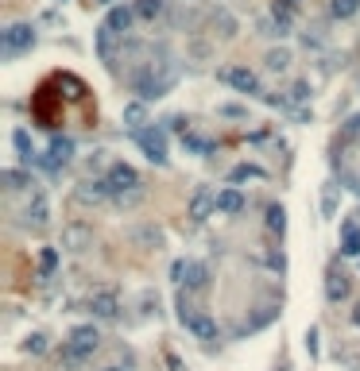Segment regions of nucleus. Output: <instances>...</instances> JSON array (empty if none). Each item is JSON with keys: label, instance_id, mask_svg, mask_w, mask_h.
Listing matches in <instances>:
<instances>
[{"label": "nucleus", "instance_id": "1", "mask_svg": "<svg viewBox=\"0 0 360 371\" xmlns=\"http://www.w3.org/2000/svg\"><path fill=\"white\" fill-rule=\"evenodd\" d=\"M175 78H178L175 62H170L167 54H159V62L151 59L132 73V89L140 93V101H155V97H163L170 86H175Z\"/></svg>", "mask_w": 360, "mask_h": 371}, {"label": "nucleus", "instance_id": "2", "mask_svg": "<svg viewBox=\"0 0 360 371\" xmlns=\"http://www.w3.org/2000/svg\"><path fill=\"white\" fill-rule=\"evenodd\" d=\"M101 344V333L93 325H78L74 333L62 341V367H81Z\"/></svg>", "mask_w": 360, "mask_h": 371}, {"label": "nucleus", "instance_id": "3", "mask_svg": "<svg viewBox=\"0 0 360 371\" xmlns=\"http://www.w3.org/2000/svg\"><path fill=\"white\" fill-rule=\"evenodd\" d=\"M178 321H182V325L190 329V333L198 336V341H217V321L209 317L206 310L194 306V302L186 298V294L178 298Z\"/></svg>", "mask_w": 360, "mask_h": 371}, {"label": "nucleus", "instance_id": "4", "mask_svg": "<svg viewBox=\"0 0 360 371\" xmlns=\"http://www.w3.org/2000/svg\"><path fill=\"white\" fill-rule=\"evenodd\" d=\"M31 47H35V28L31 23H12V28L0 31V54L4 59H20Z\"/></svg>", "mask_w": 360, "mask_h": 371}, {"label": "nucleus", "instance_id": "5", "mask_svg": "<svg viewBox=\"0 0 360 371\" xmlns=\"http://www.w3.org/2000/svg\"><path fill=\"white\" fill-rule=\"evenodd\" d=\"M132 136H136V143L144 147V155L155 163V167H167V131L151 124V128H140V131H132Z\"/></svg>", "mask_w": 360, "mask_h": 371}, {"label": "nucleus", "instance_id": "6", "mask_svg": "<svg viewBox=\"0 0 360 371\" xmlns=\"http://www.w3.org/2000/svg\"><path fill=\"white\" fill-rule=\"evenodd\" d=\"M170 275H175L186 290H206L209 286V267L206 263H198V259H178Z\"/></svg>", "mask_w": 360, "mask_h": 371}, {"label": "nucleus", "instance_id": "7", "mask_svg": "<svg viewBox=\"0 0 360 371\" xmlns=\"http://www.w3.org/2000/svg\"><path fill=\"white\" fill-rule=\"evenodd\" d=\"M217 78L225 81V86H233L236 93H260V78L248 70V66H221Z\"/></svg>", "mask_w": 360, "mask_h": 371}, {"label": "nucleus", "instance_id": "8", "mask_svg": "<svg viewBox=\"0 0 360 371\" xmlns=\"http://www.w3.org/2000/svg\"><path fill=\"white\" fill-rule=\"evenodd\" d=\"M89 244H93V228H89L86 220L62 225V252H86Z\"/></svg>", "mask_w": 360, "mask_h": 371}, {"label": "nucleus", "instance_id": "9", "mask_svg": "<svg viewBox=\"0 0 360 371\" xmlns=\"http://www.w3.org/2000/svg\"><path fill=\"white\" fill-rule=\"evenodd\" d=\"M105 182H109V189H112V194H124V189L144 186L132 163H112V167H109V175H105Z\"/></svg>", "mask_w": 360, "mask_h": 371}, {"label": "nucleus", "instance_id": "10", "mask_svg": "<svg viewBox=\"0 0 360 371\" xmlns=\"http://www.w3.org/2000/svg\"><path fill=\"white\" fill-rule=\"evenodd\" d=\"M74 159V139L70 136H54L51 151H47V170H62Z\"/></svg>", "mask_w": 360, "mask_h": 371}, {"label": "nucleus", "instance_id": "11", "mask_svg": "<svg viewBox=\"0 0 360 371\" xmlns=\"http://www.w3.org/2000/svg\"><path fill=\"white\" fill-rule=\"evenodd\" d=\"M214 209H217V194H209L206 186L194 189V197H190V220H194V225H202Z\"/></svg>", "mask_w": 360, "mask_h": 371}, {"label": "nucleus", "instance_id": "12", "mask_svg": "<svg viewBox=\"0 0 360 371\" xmlns=\"http://www.w3.org/2000/svg\"><path fill=\"white\" fill-rule=\"evenodd\" d=\"M89 310H93V317L112 321L120 313V302H117V294H112V290H97L93 298H89Z\"/></svg>", "mask_w": 360, "mask_h": 371}, {"label": "nucleus", "instance_id": "13", "mask_svg": "<svg viewBox=\"0 0 360 371\" xmlns=\"http://www.w3.org/2000/svg\"><path fill=\"white\" fill-rule=\"evenodd\" d=\"M23 217H28L31 228H47V220H51V201H47L43 194H35L28 201V213H23Z\"/></svg>", "mask_w": 360, "mask_h": 371}, {"label": "nucleus", "instance_id": "14", "mask_svg": "<svg viewBox=\"0 0 360 371\" xmlns=\"http://www.w3.org/2000/svg\"><path fill=\"white\" fill-rule=\"evenodd\" d=\"M105 23H109L117 35H128V31H132V23H136V8H128V4L109 8V20H105Z\"/></svg>", "mask_w": 360, "mask_h": 371}, {"label": "nucleus", "instance_id": "15", "mask_svg": "<svg viewBox=\"0 0 360 371\" xmlns=\"http://www.w3.org/2000/svg\"><path fill=\"white\" fill-rule=\"evenodd\" d=\"M124 35H117V31L109 28V23H101V28H97V54H101L105 62H112V54H117V43Z\"/></svg>", "mask_w": 360, "mask_h": 371}, {"label": "nucleus", "instance_id": "16", "mask_svg": "<svg viewBox=\"0 0 360 371\" xmlns=\"http://www.w3.org/2000/svg\"><path fill=\"white\" fill-rule=\"evenodd\" d=\"M244 209V194L240 189H217V213H225V217H236V213Z\"/></svg>", "mask_w": 360, "mask_h": 371}, {"label": "nucleus", "instance_id": "17", "mask_svg": "<svg viewBox=\"0 0 360 371\" xmlns=\"http://www.w3.org/2000/svg\"><path fill=\"white\" fill-rule=\"evenodd\" d=\"M105 197H112V189H109V182H81L78 186V201L81 205H97V201H105Z\"/></svg>", "mask_w": 360, "mask_h": 371}, {"label": "nucleus", "instance_id": "18", "mask_svg": "<svg viewBox=\"0 0 360 371\" xmlns=\"http://www.w3.org/2000/svg\"><path fill=\"white\" fill-rule=\"evenodd\" d=\"M325 298L330 302L349 298V275L345 271H330V275H325Z\"/></svg>", "mask_w": 360, "mask_h": 371}, {"label": "nucleus", "instance_id": "19", "mask_svg": "<svg viewBox=\"0 0 360 371\" xmlns=\"http://www.w3.org/2000/svg\"><path fill=\"white\" fill-rule=\"evenodd\" d=\"M136 20H144V23H155L163 12H167V0H136Z\"/></svg>", "mask_w": 360, "mask_h": 371}, {"label": "nucleus", "instance_id": "20", "mask_svg": "<svg viewBox=\"0 0 360 371\" xmlns=\"http://www.w3.org/2000/svg\"><path fill=\"white\" fill-rule=\"evenodd\" d=\"M124 124L132 131H140L147 128V109H144V101H132V105H124Z\"/></svg>", "mask_w": 360, "mask_h": 371}, {"label": "nucleus", "instance_id": "21", "mask_svg": "<svg viewBox=\"0 0 360 371\" xmlns=\"http://www.w3.org/2000/svg\"><path fill=\"white\" fill-rule=\"evenodd\" d=\"M182 147H186V151H194V155H214V139L198 136V131H186V136H182Z\"/></svg>", "mask_w": 360, "mask_h": 371}, {"label": "nucleus", "instance_id": "22", "mask_svg": "<svg viewBox=\"0 0 360 371\" xmlns=\"http://www.w3.org/2000/svg\"><path fill=\"white\" fill-rule=\"evenodd\" d=\"M144 197H147V189L136 186V189H124V194H112V201H117V209H136Z\"/></svg>", "mask_w": 360, "mask_h": 371}, {"label": "nucleus", "instance_id": "23", "mask_svg": "<svg viewBox=\"0 0 360 371\" xmlns=\"http://www.w3.org/2000/svg\"><path fill=\"white\" fill-rule=\"evenodd\" d=\"M267 70H275V73H283V70H287V66H291V51H287V47H275V51H267Z\"/></svg>", "mask_w": 360, "mask_h": 371}, {"label": "nucleus", "instance_id": "24", "mask_svg": "<svg viewBox=\"0 0 360 371\" xmlns=\"http://www.w3.org/2000/svg\"><path fill=\"white\" fill-rule=\"evenodd\" d=\"M54 267H59V252H54V247H43V252H39V278H51Z\"/></svg>", "mask_w": 360, "mask_h": 371}, {"label": "nucleus", "instance_id": "25", "mask_svg": "<svg viewBox=\"0 0 360 371\" xmlns=\"http://www.w3.org/2000/svg\"><path fill=\"white\" fill-rule=\"evenodd\" d=\"M214 28H221V31H217L221 39H233V35H236V20L225 12V8H217V16H214Z\"/></svg>", "mask_w": 360, "mask_h": 371}, {"label": "nucleus", "instance_id": "26", "mask_svg": "<svg viewBox=\"0 0 360 371\" xmlns=\"http://www.w3.org/2000/svg\"><path fill=\"white\" fill-rule=\"evenodd\" d=\"M267 228H272V232H283V228H287V209H283V205H272V209H267Z\"/></svg>", "mask_w": 360, "mask_h": 371}, {"label": "nucleus", "instance_id": "27", "mask_svg": "<svg viewBox=\"0 0 360 371\" xmlns=\"http://www.w3.org/2000/svg\"><path fill=\"white\" fill-rule=\"evenodd\" d=\"M12 143H16V151H20V159L31 163V139H28V131L16 128V131H12Z\"/></svg>", "mask_w": 360, "mask_h": 371}, {"label": "nucleus", "instance_id": "28", "mask_svg": "<svg viewBox=\"0 0 360 371\" xmlns=\"http://www.w3.org/2000/svg\"><path fill=\"white\" fill-rule=\"evenodd\" d=\"M341 252H345V255H360V228H353V225L345 228V240H341Z\"/></svg>", "mask_w": 360, "mask_h": 371}, {"label": "nucleus", "instance_id": "29", "mask_svg": "<svg viewBox=\"0 0 360 371\" xmlns=\"http://www.w3.org/2000/svg\"><path fill=\"white\" fill-rule=\"evenodd\" d=\"M4 182H8V189H31V186H35L23 170H4Z\"/></svg>", "mask_w": 360, "mask_h": 371}, {"label": "nucleus", "instance_id": "30", "mask_svg": "<svg viewBox=\"0 0 360 371\" xmlns=\"http://www.w3.org/2000/svg\"><path fill=\"white\" fill-rule=\"evenodd\" d=\"M356 8H360V0H333V4H330V12L337 16V20H349V16L356 12Z\"/></svg>", "mask_w": 360, "mask_h": 371}, {"label": "nucleus", "instance_id": "31", "mask_svg": "<svg viewBox=\"0 0 360 371\" xmlns=\"http://www.w3.org/2000/svg\"><path fill=\"white\" fill-rule=\"evenodd\" d=\"M341 139H345V143H356V139H360V112H353V117L345 120V128H341Z\"/></svg>", "mask_w": 360, "mask_h": 371}, {"label": "nucleus", "instance_id": "32", "mask_svg": "<svg viewBox=\"0 0 360 371\" xmlns=\"http://www.w3.org/2000/svg\"><path fill=\"white\" fill-rule=\"evenodd\" d=\"M132 240H136V244H144V247H159L163 236L155 232V228H136V232H132Z\"/></svg>", "mask_w": 360, "mask_h": 371}, {"label": "nucleus", "instance_id": "33", "mask_svg": "<svg viewBox=\"0 0 360 371\" xmlns=\"http://www.w3.org/2000/svg\"><path fill=\"white\" fill-rule=\"evenodd\" d=\"M228 178H233V182H244V178H264V170H260V167H252V163H240V167H236Z\"/></svg>", "mask_w": 360, "mask_h": 371}, {"label": "nucleus", "instance_id": "34", "mask_svg": "<svg viewBox=\"0 0 360 371\" xmlns=\"http://www.w3.org/2000/svg\"><path fill=\"white\" fill-rule=\"evenodd\" d=\"M23 352H31V356H39V352H47V336H43V333H31L28 341H23Z\"/></svg>", "mask_w": 360, "mask_h": 371}, {"label": "nucleus", "instance_id": "35", "mask_svg": "<svg viewBox=\"0 0 360 371\" xmlns=\"http://www.w3.org/2000/svg\"><path fill=\"white\" fill-rule=\"evenodd\" d=\"M93 4H112V8H117V0H93Z\"/></svg>", "mask_w": 360, "mask_h": 371}, {"label": "nucleus", "instance_id": "36", "mask_svg": "<svg viewBox=\"0 0 360 371\" xmlns=\"http://www.w3.org/2000/svg\"><path fill=\"white\" fill-rule=\"evenodd\" d=\"M353 321H356V325H360V306H356V310H353Z\"/></svg>", "mask_w": 360, "mask_h": 371}, {"label": "nucleus", "instance_id": "37", "mask_svg": "<svg viewBox=\"0 0 360 371\" xmlns=\"http://www.w3.org/2000/svg\"><path fill=\"white\" fill-rule=\"evenodd\" d=\"M105 371H124V367H105Z\"/></svg>", "mask_w": 360, "mask_h": 371}, {"label": "nucleus", "instance_id": "38", "mask_svg": "<svg viewBox=\"0 0 360 371\" xmlns=\"http://www.w3.org/2000/svg\"><path fill=\"white\" fill-rule=\"evenodd\" d=\"M287 4H294V0H287Z\"/></svg>", "mask_w": 360, "mask_h": 371}]
</instances>
